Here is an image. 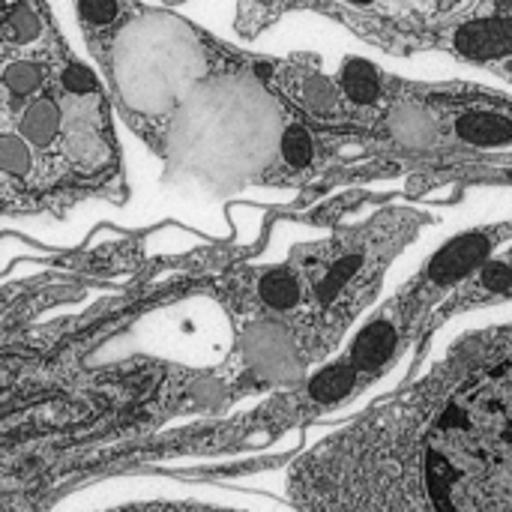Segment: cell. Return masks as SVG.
Instances as JSON below:
<instances>
[{"label": "cell", "instance_id": "obj_3", "mask_svg": "<svg viewBox=\"0 0 512 512\" xmlns=\"http://www.w3.org/2000/svg\"><path fill=\"white\" fill-rule=\"evenodd\" d=\"M486 252H489V237H486V234L459 237V240H453L450 246H444V249L435 255L429 273H432V279L441 282V285L456 282V279L468 276V273L486 258Z\"/></svg>", "mask_w": 512, "mask_h": 512}, {"label": "cell", "instance_id": "obj_16", "mask_svg": "<svg viewBox=\"0 0 512 512\" xmlns=\"http://www.w3.org/2000/svg\"><path fill=\"white\" fill-rule=\"evenodd\" d=\"M486 285L495 288L498 294H507L510 291V270H507V264H489L486 267Z\"/></svg>", "mask_w": 512, "mask_h": 512}, {"label": "cell", "instance_id": "obj_4", "mask_svg": "<svg viewBox=\"0 0 512 512\" xmlns=\"http://www.w3.org/2000/svg\"><path fill=\"white\" fill-rule=\"evenodd\" d=\"M456 132H459V138H465L468 144H477V147H504V144H510L512 123L507 114L468 111L456 120Z\"/></svg>", "mask_w": 512, "mask_h": 512}, {"label": "cell", "instance_id": "obj_13", "mask_svg": "<svg viewBox=\"0 0 512 512\" xmlns=\"http://www.w3.org/2000/svg\"><path fill=\"white\" fill-rule=\"evenodd\" d=\"M78 12L87 24L105 27L117 18L120 6H117V0H78Z\"/></svg>", "mask_w": 512, "mask_h": 512}, {"label": "cell", "instance_id": "obj_2", "mask_svg": "<svg viewBox=\"0 0 512 512\" xmlns=\"http://www.w3.org/2000/svg\"><path fill=\"white\" fill-rule=\"evenodd\" d=\"M456 51L468 60H504L512 48V33L507 15L477 18L456 30Z\"/></svg>", "mask_w": 512, "mask_h": 512}, {"label": "cell", "instance_id": "obj_14", "mask_svg": "<svg viewBox=\"0 0 512 512\" xmlns=\"http://www.w3.org/2000/svg\"><path fill=\"white\" fill-rule=\"evenodd\" d=\"M60 81H63V87H66L69 93H75V96H87V93H93V90H96V78H93V72H90V69H84V66H78V63L66 66Z\"/></svg>", "mask_w": 512, "mask_h": 512}, {"label": "cell", "instance_id": "obj_1", "mask_svg": "<svg viewBox=\"0 0 512 512\" xmlns=\"http://www.w3.org/2000/svg\"><path fill=\"white\" fill-rule=\"evenodd\" d=\"M507 336L468 345L318 447L294 495L318 512H510Z\"/></svg>", "mask_w": 512, "mask_h": 512}, {"label": "cell", "instance_id": "obj_5", "mask_svg": "<svg viewBox=\"0 0 512 512\" xmlns=\"http://www.w3.org/2000/svg\"><path fill=\"white\" fill-rule=\"evenodd\" d=\"M21 138L33 147H48L60 129V108L51 99H36L21 114Z\"/></svg>", "mask_w": 512, "mask_h": 512}, {"label": "cell", "instance_id": "obj_8", "mask_svg": "<svg viewBox=\"0 0 512 512\" xmlns=\"http://www.w3.org/2000/svg\"><path fill=\"white\" fill-rule=\"evenodd\" d=\"M261 297L273 306V309H294L300 303V285L291 273H267L258 285Z\"/></svg>", "mask_w": 512, "mask_h": 512}, {"label": "cell", "instance_id": "obj_11", "mask_svg": "<svg viewBox=\"0 0 512 512\" xmlns=\"http://www.w3.org/2000/svg\"><path fill=\"white\" fill-rule=\"evenodd\" d=\"M0 171L24 177L30 171V147L18 135H0Z\"/></svg>", "mask_w": 512, "mask_h": 512}, {"label": "cell", "instance_id": "obj_15", "mask_svg": "<svg viewBox=\"0 0 512 512\" xmlns=\"http://www.w3.org/2000/svg\"><path fill=\"white\" fill-rule=\"evenodd\" d=\"M354 267H360V258H357V255H351L348 261H342V264L333 270V276L327 279V285H324V294H327V297H333V294H336V288H339V285H342V282H345V279L354 273Z\"/></svg>", "mask_w": 512, "mask_h": 512}, {"label": "cell", "instance_id": "obj_6", "mask_svg": "<svg viewBox=\"0 0 512 512\" xmlns=\"http://www.w3.org/2000/svg\"><path fill=\"white\" fill-rule=\"evenodd\" d=\"M339 84H342V93L354 102V105H372L381 93V78H378V69L369 63V60H348L339 72Z\"/></svg>", "mask_w": 512, "mask_h": 512}, {"label": "cell", "instance_id": "obj_7", "mask_svg": "<svg viewBox=\"0 0 512 512\" xmlns=\"http://www.w3.org/2000/svg\"><path fill=\"white\" fill-rule=\"evenodd\" d=\"M0 33L9 42H15V45H27V42H33L42 33V21H39V15L27 3H18V6H12L6 12V18L0 24Z\"/></svg>", "mask_w": 512, "mask_h": 512}, {"label": "cell", "instance_id": "obj_10", "mask_svg": "<svg viewBox=\"0 0 512 512\" xmlns=\"http://www.w3.org/2000/svg\"><path fill=\"white\" fill-rule=\"evenodd\" d=\"M300 96H303V102H306L315 114H327V111H333L336 102H339L333 81L324 78V75H306V78H303V87H300Z\"/></svg>", "mask_w": 512, "mask_h": 512}, {"label": "cell", "instance_id": "obj_12", "mask_svg": "<svg viewBox=\"0 0 512 512\" xmlns=\"http://www.w3.org/2000/svg\"><path fill=\"white\" fill-rule=\"evenodd\" d=\"M312 138L303 126H288L285 135H282V156L288 159V165L294 168H303L312 162Z\"/></svg>", "mask_w": 512, "mask_h": 512}, {"label": "cell", "instance_id": "obj_9", "mask_svg": "<svg viewBox=\"0 0 512 512\" xmlns=\"http://www.w3.org/2000/svg\"><path fill=\"white\" fill-rule=\"evenodd\" d=\"M0 81H3V87H6L9 93L27 96V93H33V90H39V84H42V66L33 63V60H12V63L3 69Z\"/></svg>", "mask_w": 512, "mask_h": 512}, {"label": "cell", "instance_id": "obj_17", "mask_svg": "<svg viewBox=\"0 0 512 512\" xmlns=\"http://www.w3.org/2000/svg\"><path fill=\"white\" fill-rule=\"evenodd\" d=\"M354 3H372V0H354Z\"/></svg>", "mask_w": 512, "mask_h": 512}]
</instances>
